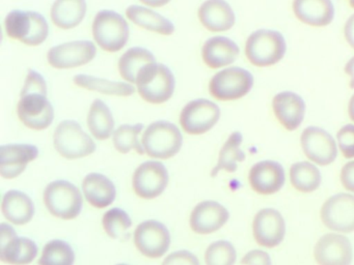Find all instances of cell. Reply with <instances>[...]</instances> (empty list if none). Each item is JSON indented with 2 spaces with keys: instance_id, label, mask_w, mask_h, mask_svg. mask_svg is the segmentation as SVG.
<instances>
[{
  "instance_id": "2e32d148",
  "label": "cell",
  "mask_w": 354,
  "mask_h": 265,
  "mask_svg": "<svg viewBox=\"0 0 354 265\" xmlns=\"http://www.w3.org/2000/svg\"><path fill=\"white\" fill-rule=\"evenodd\" d=\"M169 184V172L160 161H149L138 166L132 178L134 192L142 199L160 196Z\"/></svg>"
},
{
  "instance_id": "277c9868",
  "label": "cell",
  "mask_w": 354,
  "mask_h": 265,
  "mask_svg": "<svg viewBox=\"0 0 354 265\" xmlns=\"http://www.w3.org/2000/svg\"><path fill=\"white\" fill-rule=\"evenodd\" d=\"M145 153L153 159H167L175 157L183 144V137L177 126L158 120L153 122L142 134Z\"/></svg>"
},
{
  "instance_id": "6da1fadb",
  "label": "cell",
  "mask_w": 354,
  "mask_h": 265,
  "mask_svg": "<svg viewBox=\"0 0 354 265\" xmlns=\"http://www.w3.org/2000/svg\"><path fill=\"white\" fill-rule=\"evenodd\" d=\"M287 51L285 37L279 31L259 29L248 37L245 55L248 61L258 68L279 63Z\"/></svg>"
},
{
  "instance_id": "ab89813d",
  "label": "cell",
  "mask_w": 354,
  "mask_h": 265,
  "mask_svg": "<svg viewBox=\"0 0 354 265\" xmlns=\"http://www.w3.org/2000/svg\"><path fill=\"white\" fill-rule=\"evenodd\" d=\"M30 93H41V95H48L47 82L44 77L35 70H28V77L24 82L20 95H30Z\"/></svg>"
},
{
  "instance_id": "e0dca14e",
  "label": "cell",
  "mask_w": 354,
  "mask_h": 265,
  "mask_svg": "<svg viewBox=\"0 0 354 265\" xmlns=\"http://www.w3.org/2000/svg\"><path fill=\"white\" fill-rule=\"evenodd\" d=\"M252 234L259 246L273 248L283 242L286 235V222L274 208H263L254 215Z\"/></svg>"
},
{
  "instance_id": "30bf717a",
  "label": "cell",
  "mask_w": 354,
  "mask_h": 265,
  "mask_svg": "<svg viewBox=\"0 0 354 265\" xmlns=\"http://www.w3.org/2000/svg\"><path fill=\"white\" fill-rule=\"evenodd\" d=\"M97 55L91 41H73L55 46L47 53V61L57 70H71L90 63Z\"/></svg>"
},
{
  "instance_id": "7402d4cb",
  "label": "cell",
  "mask_w": 354,
  "mask_h": 265,
  "mask_svg": "<svg viewBox=\"0 0 354 265\" xmlns=\"http://www.w3.org/2000/svg\"><path fill=\"white\" fill-rule=\"evenodd\" d=\"M230 213L221 203L204 201L196 205L190 215V227L198 234H211L229 221Z\"/></svg>"
},
{
  "instance_id": "7dc6e473",
  "label": "cell",
  "mask_w": 354,
  "mask_h": 265,
  "mask_svg": "<svg viewBox=\"0 0 354 265\" xmlns=\"http://www.w3.org/2000/svg\"><path fill=\"white\" fill-rule=\"evenodd\" d=\"M348 114H349L350 119L354 122V95H352L349 105H348Z\"/></svg>"
},
{
  "instance_id": "4dcf8cb0",
  "label": "cell",
  "mask_w": 354,
  "mask_h": 265,
  "mask_svg": "<svg viewBox=\"0 0 354 265\" xmlns=\"http://www.w3.org/2000/svg\"><path fill=\"white\" fill-rule=\"evenodd\" d=\"M73 82L78 87L86 90L96 91L106 95L130 97L136 92V88L130 83L115 82L86 74L76 75L73 78Z\"/></svg>"
},
{
  "instance_id": "8992f818",
  "label": "cell",
  "mask_w": 354,
  "mask_h": 265,
  "mask_svg": "<svg viewBox=\"0 0 354 265\" xmlns=\"http://www.w3.org/2000/svg\"><path fill=\"white\" fill-rule=\"evenodd\" d=\"M57 153L67 159L88 157L96 151V143L75 120H63L53 135Z\"/></svg>"
},
{
  "instance_id": "74e56055",
  "label": "cell",
  "mask_w": 354,
  "mask_h": 265,
  "mask_svg": "<svg viewBox=\"0 0 354 265\" xmlns=\"http://www.w3.org/2000/svg\"><path fill=\"white\" fill-rule=\"evenodd\" d=\"M237 259V253L233 244L227 240L213 242L205 253L207 265H234Z\"/></svg>"
},
{
  "instance_id": "7a4b0ae2",
  "label": "cell",
  "mask_w": 354,
  "mask_h": 265,
  "mask_svg": "<svg viewBox=\"0 0 354 265\" xmlns=\"http://www.w3.org/2000/svg\"><path fill=\"white\" fill-rule=\"evenodd\" d=\"M136 84L144 101L159 105L173 97L176 80L169 66L153 62L140 70Z\"/></svg>"
},
{
  "instance_id": "ac0fdd59",
  "label": "cell",
  "mask_w": 354,
  "mask_h": 265,
  "mask_svg": "<svg viewBox=\"0 0 354 265\" xmlns=\"http://www.w3.org/2000/svg\"><path fill=\"white\" fill-rule=\"evenodd\" d=\"M314 257L318 265H351L353 248L345 235L325 234L315 246Z\"/></svg>"
},
{
  "instance_id": "ba28073f",
  "label": "cell",
  "mask_w": 354,
  "mask_h": 265,
  "mask_svg": "<svg viewBox=\"0 0 354 265\" xmlns=\"http://www.w3.org/2000/svg\"><path fill=\"white\" fill-rule=\"evenodd\" d=\"M254 76L245 68L232 66L215 74L209 83L211 95L218 101H236L250 93Z\"/></svg>"
},
{
  "instance_id": "484cf974",
  "label": "cell",
  "mask_w": 354,
  "mask_h": 265,
  "mask_svg": "<svg viewBox=\"0 0 354 265\" xmlns=\"http://www.w3.org/2000/svg\"><path fill=\"white\" fill-rule=\"evenodd\" d=\"M82 190L86 201L96 208L109 206L117 196L113 182L100 173L88 174L82 181Z\"/></svg>"
},
{
  "instance_id": "d6a6232c",
  "label": "cell",
  "mask_w": 354,
  "mask_h": 265,
  "mask_svg": "<svg viewBox=\"0 0 354 265\" xmlns=\"http://www.w3.org/2000/svg\"><path fill=\"white\" fill-rule=\"evenodd\" d=\"M88 126L97 140H106L113 135L115 119L109 106L97 99L93 101L88 114Z\"/></svg>"
},
{
  "instance_id": "ffe728a7",
  "label": "cell",
  "mask_w": 354,
  "mask_h": 265,
  "mask_svg": "<svg viewBox=\"0 0 354 265\" xmlns=\"http://www.w3.org/2000/svg\"><path fill=\"white\" fill-rule=\"evenodd\" d=\"M248 181L252 190L258 194H275L281 190L285 184V169L277 161L268 159L259 161L250 169Z\"/></svg>"
},
{
  "instance_id": "cb8c5ba5",
  "label": "cell",
  "mask_w": 354,
  "mask_h": 265,
  "mask_svg": "<svg viewBox=\"0 0 354 265\" xmlns=\"http://www.w3.org/2000/svg\"><path fill=\"white\" fill-rule=\"evenodd\" d=\"M292 8L296 18L310 26H327L335 19L331 0H293Z\"/></svg>"
},
{
  "instance_id": "f35d334b",
  "label": "cell",
  "mask_w": 354,
  "mask_h": 265,
  "mask_svg": "<svg viewBox=\"0 0 354 265\" xmlns=\"http://www.w3.org/2000/svg\"><path fill=\"white\" fill-rule=\"evenodd\" d=\"M337 145L346 159L354 157V124H346L337 134Z\"/></svg>"
},
{
  "instance_id": "1f68e13d",
  "label": "cell",
  "mask_w": 354,
  "mask_h": 265,
  "mask_svg": "<svg viewBox=\"0 0 354 265\" xmlns=\"http://www.w3.org/2000/svg\"><path fill=\"white\" fill-rule=\"evenodd\" d=\"M243 137L240 132H234L230 135L223 146L219 151L218 161L213 168L211 175L214 177L221 170L233 173L238 169V163L246 159L245 153L241 149Z\"/></svg>"
},
{
  "instance_id": "f546056e",
  "label": "cell",
  "mask_w": 354,
  "mask_h": 265,
  "mask_svg": "<svg viewBox=\"0 0 354 265\" xmlns=\"http://www.w3.org/2000/svg\"><path fill=\"white\" fill-rule=\"evenodd\" d=\"M153 62H156V58L154 54L146 48H130L120 58V75L126 82L136 84L140 70Z\"/></svg>"
},
{
  "instance_id": "836d02e7",
  "label": "cell",
  "mask_w": 354,
  "mask_h": 265,
  "mask_svg": "<svg viewBox=\"0 0 354 265\" xmlns=\"http://www.w3.org/2000/svg\"><path fill=\"white\" fill-rule=\"evenodd\" d=\"M290 181L298 192H315L322 181L320 170L310 161H298L290 168Z\"/></svg>"
},
{
  "instance_id": "ee69618b",
  "label": "cell",
  "mask_w": 354,
  "mask_h": 265,
  "mask_svg": "<svg viewBox=\"0 0 354 265\" xmlns=\"http://www.w3.org/2000/svg\"><path fill=\"white\" fill-rule=\"evenodd\" d=\"M344 35H345L346 41L349 43L350 47L354 49V14L348 18L344 27Z\"/></svg>"
},
{
  "instance_id": "5bb4252c",
  "label": "cell",
  "mask_w": 354,
  "mask_h": 265,
  "mask_svg": "<svg viewBox=\"0 0 354 265\" xmlns=\"http://www.w3.org/2000/svg\"><path fill=\"white\" fill-rule=\"evenodd\" d=\"M134 244L144 256L160 258L169 250L171 234L160 222L155 219L142 222L134 231Z\"/></svg>"
},
{
  "instance_id": "7c38bea8",
  "label": "cell",
  "mask_w": 354,
  "mask_h": 265,
  "mask_svg": "<svg viewBox=\"0 0 354 265\" xmlns=\"http://www.w3.org/2000/svg\"><path fill=\"white\" fill-rule=\"evenodd\" d=\"M0 259L11 265H28L38 255V246L28 237H18L13 227L3 223L0 226Z\"/></svg>"
},
{
  "instance_id": "f6af8a7d",
  "label": "cell",
  "mask_w": 354,
  "mask_h": 265,
  "mask_svg": "<svg viewBox=\"0 0 354 265\" xmlns=\"http://www.w3.org/2000/svg\"><path fill=\"white\" fill-rule=\"evenodd\" d=\"M345 72L349 77L350 88L354 89V56L348 60L345 66Z\"/></svg>"
},
{
  "instance_id": "44dd1931",
  "label": "cell",
  "mask_w": 354,
  "mask_h": 265,
  "mask_svg": "<svg viewBox=\"0 0 354 265\" xmlns=\"http://www.w3.org/2000/svg\"><path fill=\"white\" fill-rule=\"evenodd\" d=\"M275 118L287 130H297L306 115V101L293 91H281L272 99Z\"/></svg>"
},
{
  "instance_id": "603a6c76",
  "label": "cell",
  "mask_w": 354,
  "mask_h": 265,
  "mask_svg": "<svg viewBox=\"0 0 354 265\" xmlns=\"http://www.w3.org/2000/svg\"><path fill=\"white\" fill-rule=\"evenodd\" d=\"M198 20L211 32H225L233 28L235 12L225 0H206L198 10Z\"/></svg>"
},
{
  "instance_id": "8fae6325",
  "label": "cell",
  "mask_w": 354,
  "mask_h": 265,
  "mask_svg": "<svg viewBox=\"0 0 354 265\" xmlns=\"http://www.w3.org/2000/svg\"><path fill=\"white\" fill-rule=\"evenodd\" d=\"M320 217L325 227L335 232L354 231V195H333L323 203Z\"/></svg>"
},
{
  "instance_id": "60d3db41",
  "label": "cell",
  "mask_w": 354,
  "mask_h": 265,
  "mask_svg": "<svg viewBox=\"0 0 354 265\" xmlns=\"http://www.w3.org/2000/svg\"><path fill=\"white\" fill-rule=\"evenodd\" d=\"M162 265H200L196 255L188 251L171 253L163 261Z\"/></svg>"
},
{
  "instance_id": "7bdbcfd3",
  "label": "cell",
  "mask_w": 354,
  "mask_h": 265,
  "mask_svg": "<svg viewBox=\"0 0 354 265\" xmlns=\"http://www.w3.org/2000/svg\"><path fill=\"white\" fill-rule=\"evenodd\" d=\"M341 182L345 190L354 193V161L345 164L342 168Z\"/></svg>"
},
{
  "instance_id": "52a82bcc",
  "label": "cell",
  "mask_w": 354,
  "mask_h": 265,
  "mask_svg": "<svg viewBox=\"0 0 354 265\" xmlns=\"http://www.w3.org/2000/svg\"><path fill=\"white\" fill-rule=\"evenodd\" d=\"M47 210L55 217L76 219L82 213V196L77 186L66 180L50 182L44 190Z\"/></svg>"
},
{
  "instance_id": "681fc988",
  "label": "cell",
  "mask_w": 354,
  "mask_h": 265,
  "mask_svg": "<svg viewBox=\"0 0 354 265\" xmlns=\"http://www.w3.org/2000/svg\"><path fill=\"white\" fill-rule=\"evenodd\" d=\"M118 265H127V264H118Z\"/></svg>"
},
{
  "instance_id": "b9f144b4",
  "label": "cell",
  "mask_w": 354,
  "mask_h": 265,
  "mask_svg": "<svg viewBox=\"0 0 354 265\" xmlns=\"http://www.w3.org/2000/svg\"><path fill=\"white\" fill-rule=\"evenodd\" d=\"M243 265H272L268 253L262 250H252L242 258Z\"/></svg>"
},
{
  "instance_id": "4316f807",
  "label": "cell",
  "mask_w": 354,
  "mask_h": 265,
  "mask_svg": "<svg viewBox=\"0 0 354 265\" xmlns=\"http://www.w3.org/2000/svg\"><path fill=\"white\" fill-rule=\"evenodd\" d=\"M1 210L10 223L22 226L32 221L35 205L28 195L20 190H11L3 195Z\"/></svg>"
},
{
  "instance_id": "8d00e7d4",
  "label": "cell",
  "mask_w": 354,
  "mask_h": 265,
  "mask_svg": "<svg viewBox=\"0 0 354 265\" xmlns=\"http://www.w3.org/2000/svg\"><path fill=\"white\" fill-rule=\"evenodd\" d=\"M102 224L107 235L113 239H123L132 226L128 213L120 208H111L106 211Z\"/></svg>"
},
{
  "instance_id": "9c48e42d",
  "label": "cell",
  "mask_w": 354,
  "mask_h": 265,
  "mask_svg": "<svg viewBox=\"0 0 354 265\" xmlns=\"http://www.w3.org/2000/svg\"><path fill=\"white\" fill-rule=\"evenodd\" d=\"M221 118L216 104L206 99H194L182 109L180 124L189 135H203L214 128Z\"/></svg>"
},
{
  "instance_id": "e575fe53",
  "label": "cell",
  "mask_w": 354,
  "mask_h": 265,
  "mask_svg": "<svg viewBox=\"0 0 354 265\" xmlns=\"http://www.w3.org/2000/svg\"><path fill=\"white\" fill-rule=\"evenodd\" d=\"M144 128V124H123L113 132V142L115 148L119 153H128L136 150L138 155H144L145 149L142 143L138 141V136Z\"/></svg>"
},
{
  "instance_id": "c3c4849f",
  "label": "cell",
  "mask_w": 354,
  "mask_h": 265,
  "mask_svg": "<svg viewBox=\"0 0 354 265\" xmlns=\"http://www.w3.org/2000/svg\"><path fill=\"white\" fill-rule=\"evenodd\" d=\"M349 1L350 6L354 8V0H348Z\"/></svg>"
},
{
  "instance_id": "bcb514c9",
  "label": "cell",
  "mask_w": 354,
  "mask_h": 265,
  "mask_svg": "<svg viewBox=\"0 0 354 265\" xmlns=\"http://www.w3.org/2000/svg\"><path fill=\"white\" fill-rule=\"evenodd\" d=\"M142 3L150 8H161V6H167L171 0H140Z\"/></svg>"
},
{
  "instance_id": "d4e9b609",
  "label": "cell",
  "mask_w": 354,
  "mask_h": 265,
  "mask_svg": "<svg viewBox=\"0 0 354 265\" xmlns=\"http://www.w3.org/2000/svg\"><path fill=\"white\" fill-rule=\"evenodd\" d=\"M240 49L233 39L227 37H213L205 41L202 57L210 68H221L234 63L239 56Z\"/></svg>"
},
{
  "instance_id": "4fadbf2b",
  "label": "cell",
  "mask_w": 354,
  "mask_h": 265,
  "mask_svg": "<svg viewBox=\"0 0 354 265\" xmlns=\"http://www.w3.org/2000/svg\"><path fill=\"white\" fill-rule=\"evenodd\" d=\"M17 114L20 121L30 130H46L55 120L53 105L47 95L41 93L20 95Z\"/></svg>"
},
{
  "instance_id": "d6986e66",
  "label": "cell",
  "mask_w": 354,
  "mask_h": 265,
  "mask_svg": "<svg viewBox=\"0 0 354 265\" xmlns=\"http://www.w3.org/2000/svg\"><path fill=\"white\" fill-rule=\"evenodd\" d=\"M39 157V149L32 144H7L0 146V174L13 179L26 171L30 161Z\"/></svg>"
},
{
  "instance_id": "3957f363",
  "label": "cell",
  "mask_w": 354,
  "mask_h": 265,
  "mask_svg": "<svg viewBox=\"0 0 354 265\" xmlns=\"http://www.w3.org/2000/svg\"><path fill=\"white\" fill-rule=\"evenodd\" d=\"M7 35L32 47L42 45L49 35V25L42 14L32 10H12L5 20Z\"/></svg>"
},
{
  "instance_id": "f1b7e54d",
  "label": "cell",
  "mask_w": 354,
  "mask_h": 265,
  "mask_svg": "<svg viewBox=\"0 0 354 265\" xmlns=\"http://www.w3.org/2000/svg\"><path fill=\"white\" fill-rule=\"evenodd\" d=\"M86 0H55L51 8V20L61 29L75 28L86 18Z\"/></svg>"
},
{
  "instance_id": "d590c367",
  "label": "cell",
  "mask_w": 354,
  "mask_h": 265,
  "mask_svg": "<svg viewBox=\"0 0 354 265\" xmlns=\"http://www.w3.org/2000/svg\"><path fill=\"white\" fill-rule=\"evenodd\" d=\"M75 254L73 248L64 240L53 239L43 248L39 265H73Z\"/></svg>"
},
{
  "instance_id": "9a60e30c",
  "label": "cell",
  "mask_w": 354,
  "mask_h": 265,
  "mask_svg": "<svg viewBox=\"0 0 354 265\" xmlns=\"http://www.w3.org/2000/svg\"><path fill=\"white\" fill-rule=\"evenodd\" d=\"M304 155L313 163L327 166L337 157V147L330 134L318 126H308L300 136Z\"/></svg>"
},
{
  "instance_id": "83f0119b",
  "label": "cell",
  "mask_w": 354,
  "mask_h": 265,
  "mask_svg": "<svg viewBox=\"0 0 354 265\" xmlns=\"http://www.w3.org/2000/svg\"><path fill=\"white\" fill-rule=\"evenodd\" d=\"M126 16L136 26L161 35H171L176 28L169 19L146 6H130L126 10Z\"/></svg>"
},
{
  "instance_id": "5b68a950",
  "label": "cell",
  "mask_w": 354,
  "mask_h": 265,
  "mask_svg": "<svg viewBox=\"0 0 354 265\" xmlns=\"http://www.w3.org/2000/svg\"><path fill=\"white\" fill-rule=\"evenodd\" d=\"M93 37L97 45L105 52L120 51L127 45L130 29L127 21L119 12L100 10L93 22Z\"/></svg>"
}]
</instances>
